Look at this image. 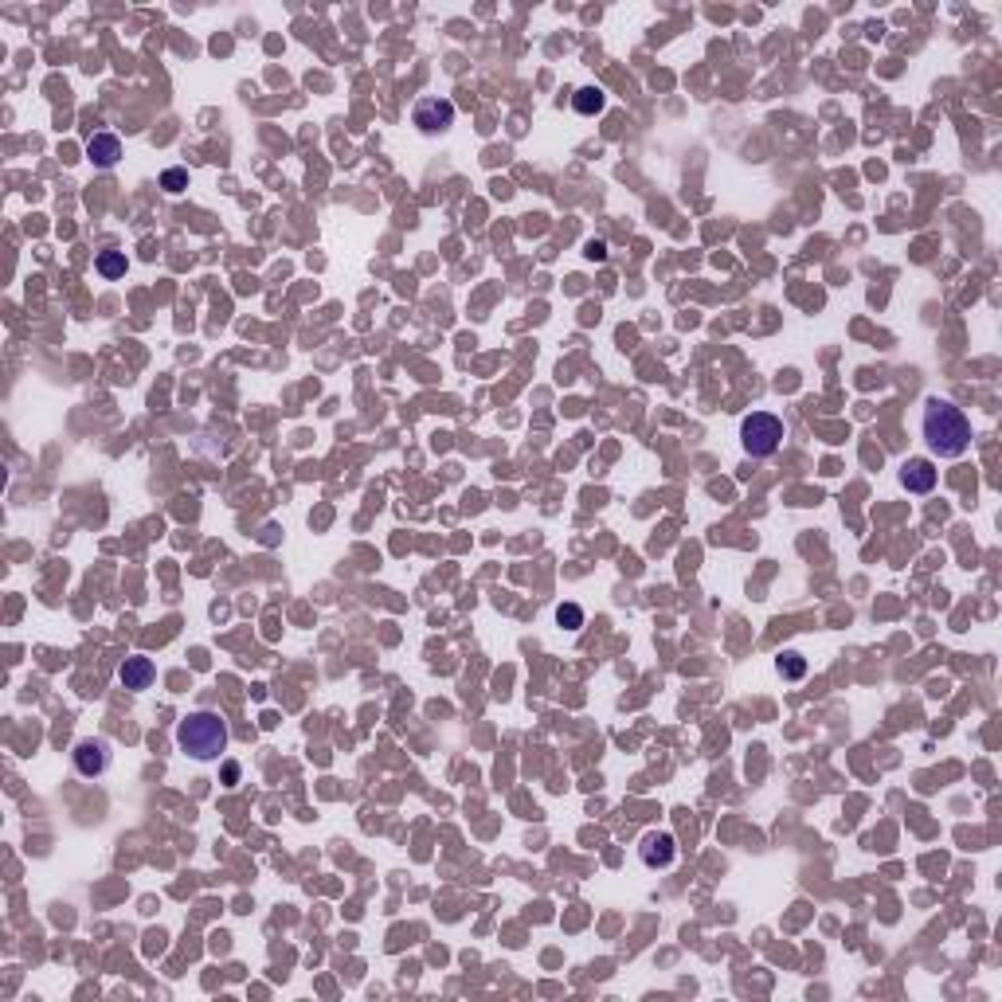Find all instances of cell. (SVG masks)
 <instances>
[{
  "label": "cell",
  "mask_w": 1002,
  "mask_h": 1002,
  "mask_svg": "<svg viewBox=\"0 0 1002 1002\" xmlns=\"http://www.w3.org/2000/svg\"><path fill=\"white\" fill-rule=\"evenodd\" d=\"M572 106H576L580 114H588V118H592V114H600V110L607 106V95H603L600 86H583V90H576Z\"/></svg>",
  "instance_id": "obj_10"
},
{
  "label": "cell",
  "mask_w": 1002,
  "mask_h": 1002,
  "mask_svg": "<svg viewBox=\"0 0 1002 1002\" xmlns=\"http://www.w3.org/2000/svg\"><path fill=\"white\" fill-rule=\"evenodd\" d=\"M236 779H239V764L228 760V764H224V784H236Z\"/></svg>",
  "instance_id": "obj_16"
},
{
  "label": "cell",
  "mask_w": 1002,
  "mask_h": 1002,
  "mask_svg": "<svg viewBox=\"0 0 1002 1002\" xmlns=\"http://www.w3.org/2000/svg\"><path fill=\"white\" fill-rule=\"evenodd\" d=\"M556 622H561L564 631H580L583 627V611L576 603H561V607H556Z\"/></svg>",
  "instance_id": "obj_13"
},
{
  "label": "cell",
  "mask_w": 1002,
  "mask_h": 1002,
  "mask_svg": "<svg viewBox=\"0 0 1002 1002\" xmlns=\"http://www.w3.org/2000/svg\"><path fill=\"white\" fill-rule=\"evenodd\" d=\"M920 431H924V442L932 447V454H940V459H959V454L971 447V420L963 415V408H956L952 400H940V396H932L924 403Z\"/></svg>",
  "instance_id": "obj_1"
},
{
  "label": "cell",
  "mask_w": 1002,
  "mask_h": 1002,
  "mask_svg": "<svg viewBox=\"0 0 1002 1002\" xmlns=\"http://www.w3.org/2000/svg\"><path fill=\"white\" fill-rule=\"evenodd\" d=\"M177 744L197 760H219L228 752V724L219 713H192L188 721H180L177 728Z\"/></svg>",
  "instance_id": "obj_2"
},
{
  "label": "cell",
  "mask_w": 1002,
  "mask_h": 1002,
  "mask_svg": "<svg viewBox=\"0 0 1002 1002\" xmlns=\"http://www.w3.org/2000/svg\"><path fill=\"white\" fill-rule=\"evenodd\" d=\"M784 435H787V427L772 411H752L748 420L740 423V442H744V450L752 454V459H767V454H775L779 442H784Z\"/></svg>",
  "instance_id": "obj_3"
},
{
  "label": "cell",
  "mask_w": 1002,
  "mask_h": 1002,
  "mask_svg": "<svg viewBox=\"0 0 1002 1002\" xmlns=\"http://www.w3.org/2000/svg\"><path fill=\"white\" fill-rule=\"evenodd\" d=\"M118 157H122V137L118 134H95L86 141V161L90 165L110 168V165H118Z\"/></svg>",
  "instance_id": "obj_8"
},
{
  "label": "cell",
  "mask_w": 1002,
  "mask_h": 1002,
  "mask_svg": "<svg viewBox=\"0 0 1002 1002\" xmlns=\"http://www.w3.org/2000/svg\"><path fill=\"white\" fill-rule=\"evenodd\" d=\"M411 122L420 126L423 134H442V129L454 126V102H447V98H423V102H415Z\"/></svg>",
  "instance_id": "obj_4"
},
{
  "label": "cell",
  "mask_w": 1002,
  "mask_h": 1002,
  "mask_svg": "<svg viewBox=\"0 0 1002 1002\" xmlns=\"http://www.w3.org/2000/svg\"><path fill=\"white\" fill-rule=\"evenodd\" d=\"M126 270H129L126 251H102V255H98V275H102V278H122Z\"/></svg>",
  "instance_id": "obj_11"
},
{
  "label": "cell",
  "mask_w": 1002,
  "mask_h": 1002,
  "mask_svg": "<svg viewBox=\"0 0 1002 1002\" xmlns=\"http://www.w3.org/2000/svg\"><path fill=\"white\" fill-rule=\"evenodd\" d=\"M161 188L165 192H185L188 188V173H185V168H165V173H161Z\"/></svg>",
  "instance_id": "obj_14"
},
{
  "label": "cell",
  "mask_w": 1002,
  "mask_h": 1002,
  "mask_svg": "<svg viewBox=\"0 0 1002 1002\" xmlns=\"http://www.w3.org/2000/svg\"><path fill=\"white\" fill-rule=\"evenodd\" d=\"M673 854H678V842H673V835H666V830H650L639 845L643 865H650V869H666L673 862Z\"/></svg>",
  "instance_id": "obj_5"
},
{
  "label": "cell",
  "mask_w": 1002,
  "mask_h": 1002,
  "mask_svg": "<svg viewBox=\"0 0 1002 1002\" xmlns=\"http://www.w3.org/2000/svg\"><path fill=\"white\" fill-rule=\"evenodd\" d=\"M779 673H784V678H791V682H799L803 673H806V662H803V654H795V650H787V654L779 658Z\"/></svg>",
  "instance_id": "obj_12"
},
{
  "label": "cell",
  "mask_w": 1002,
  "mask_h": 1002,
  "mask_svg": "<svg viewBox=\"0 0 1002 1002\" xmlns=\"http://www.w3.org/2000/svg\"><path fill=\"white\" fill-rule=\"evenodd\" d=\"M106 764H110L106 740H79V744H75V767H79V775L95 779L106 772Z\"/></svg>",
  "instance_id": "obj_6"
},
{
  "label": "cell",
  "mask_w": 1002,
  "mask_h": 1002,
  "mask_svg": "<svg viewBox=\"0 0 1002 1002\" xmlns=\"http://www.w3.org/2000/svg\"><path fill=\"white\" fill-rule=\"evenodd\" d=\"M901 486L908 493H932L936 490V466L928 459H908L901 466Z\"/></svg>",
  "instance_id": "obj_7"
},
{
  "label": "cell",
  "mask_w": 1002,
  "mask_h": 1002,
  "mask_svg": "<svg viewBox=\"0 0 1002 1002\" xmlns=\"http://www.w3.org/2000/svg\"><path fill=\"white\" fill-rule=\"evenodd\" d=\"M588 258H592V263H603V258H607V247H603V243H592V247H588Z\"/></svg>",
  "instance_id": "obj_15"
},
{
  "label": "cell",
  "mask_w": 1002,
  "mask_h": 1002,
  "mask_svg": "<svg viewBox=\"0 0 1002 1002\" xmlns=\"http://www.w3.org/2000/svg\"><path fill=\"white\" fill-rule=\"evenodd\" d=\"M153 678H157V670H153V662H149V658H141V654L126 658L122 666H118V682H122L126 689H149V685H153Z\"/></svg>",
  "instance_id": "obj_9"
}]
</instances>
